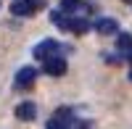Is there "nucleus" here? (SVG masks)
<instances>
[{"label":"nucleus","mask_w":132,"mask_h":129,"mask_svg":"<svg viewBox=\"0 0 132 129\" xmlns=\"http://www.w3.org/2000/svg\"><path fill=\"white\" fill-rule=\"evenodd\" d=\"M71 111L69 108H58L56 113H53V119H48V124H45V129H69L71 126Z\"/></svg>","instance_id":"nucleus-1"},{"label":"nucleus","mask_w":132,"mask_h":129,"mask_svg":"<svg viewBox=\"0 0 132 129\" xmlns=\"http://www.w3.org/2000/svg\"><path fill=\"white\" fill-rule=\"evenodd\" d=\"M42 71L50 74V77H63L66 74V61L61 56H50V58L42 61Z\"/></svg>","instance_id":"nucleus-2"},{"label":"nucleus","mask_w":132,"mask_h":129,"mask_svg":"<svg viewBox=\"0 0 132 129\" xmlns=\"http://www.w3.org/2000/svg\"><path fill=\"white\" fill-rule=\"evenodd\" d=\"M58 42L56 40H42V42H37L35 45V58H40V61H45V58H50V56H58Z\"/></svg>","instance_id":"nucleus-3"},{"label":"nucleus","mask_w":132,"mask_h":129,"mask_svg":"<svg viewBox=\"0 0 132 129\" xmlns=\"http://www.w3.org/2000/svg\"><path fill=\"white\" fill-rule=\"evenodd\" d=\"M40 5H42V0H13L11 11H13L16 16H32Z\"/></svg>","instance_id":"nucleus-4"},{"label":"nucleus","mask_w":132,"mask_h":129,"mask_svg":"<svg viewBox=\"0 0 132 129\" xmlns=\"http://www.w3.org/2000/svg\"><path fill=\"white\" fill-rule=\"evenodd\" d=\"M37 79V69H32V66H21L16 71V87H32Z\"/></svg>","instance_id":"nucleus-5"},{"label":"nucleus","mask_w":132,"mask_h":129,"mask_svg":"<svg viewBox=\"0 0 132 129\" xmlns=\"http://www.w3.org/2000/svg\"><path fill=\"white\" fill-rule=\"evenodd\" d=\"M95 32H98V34H116V29H119V24H116V19H98L95 21Z\"/></svg>","instance_id":"nucleus-6"},{"label":"nucleus","mask_w":132,"mask_h":129,"mask_svg":"<svg viewBox=\"0 0 132 129\" xmlns=\"http://www.w3.org/2000/svg\"><path fill=\"white\" fill-rule=\"evenodd\" d=\"M16 116H19L21 121H32V119H35V116H37V105L32 103V100H27V103H21L19 108H16Z\"/></svg>","instance_id":"nucleus-7"},{"label":"nucleus","mask_w":132,"mask_h":129,"mask_svg":"<svg viewBox=\"0 0 132 129\" xmlns=\"http://www.w3.org/2000/svg\"><path fill=\"white\" fill-rule=\"evenodd\" d=\"M90 21L87 19H71L69 16V26H66V32H74V34H85V32H90Z\"/></svg>","instance_id":"nucleus-8"},{"label":"nucleus","mask_w":132,"mask_h":129,"mask_svg":"<svg viewBox=\"0 0 132 129\" xmlns=\"http://www.w3.org/2000/svg\"><path fill=\"white\" fill-rule=\"evenodd\" d=\"M116 48H119V50H124V53L132 50V34H129V32H122V34L116 37Z\"/></svg>","instance_id":"nucleus-9"},{"label":"nucleus","mask_w":132,"mask_h":129,"mask_svg":"<svg viewBox=\"0 0 132 129\" xmlns=\"http://www.w3.org/2000/svg\"><path fill=\"white\" fill-rule=\"evenodd\" d=\"M82 5V0H61V13H74Z\"/></svg>","instance_id":"nucleus-10"},{"label":"nucleus","mask_w":132,"mask_h":129,"mask_svg":"<svg viewBox=\"0 0 132 129\" xmlns=\"http://www.w3.org/2000/svg\"><path fill=\"white\" fill-rule=\"evenodd\" d=\"M127 61H129V63H132V50H129V53H127Z\"/></svg>","instance_id":"nucleus-11"},{"label":"nucleus","mask_w":132,"mask_h":129,"mask_svg":"<svg viewBox=\"0 0 132 129\" xmlns=\"http://www.w3.org/2000/svg\"><path fill=\"white\" fill-rule=\"evenodd\" d=\"M129 79H132V71H129Z\"/></svg>","instance_id":"nucleus-12"},{"label":"nucleus","mask_w":132,"mask_h":129,"mask_svg":"<svg viewBox=\"0 0 132 129\" xmlns=\"http://www.w3.org/2000/svg\"><path fill=\"white\" fill-rule=\"evenodd\" d=\"M129 3H132V0H129Z\"/></svg>","instance_id":"nucleus-13"}]
</instances>
